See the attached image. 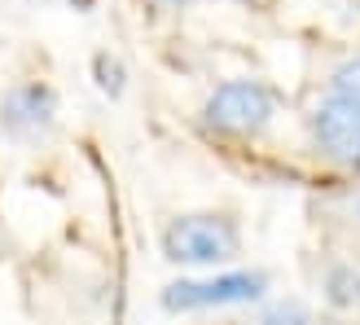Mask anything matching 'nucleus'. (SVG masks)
I'll return each instance as SVG.
<instances>
[{"label":"nucleus","instance_id":"11","mask_svg":"<svg viewBox=\"0 0 360 325\" xmlns=\"http://www.w3.org/2000/svg\"><path fill=\"white\" fill-rule=\"evenodd\" d=\"M321 325H343V321H321Z\"/></svg>","mask_w":360,"mask_h":325},{"label":"nucleus","instance_id":"13","mask_svg":"<svg viewBox=\"0 0 360 325\" xmlns=\"http://www.w3.org/2000/svg\"><path fill=\"white\" fill-rule=\"evenodd\" d=\"M356 215H360V203H356Z\"/></svg>","mask_w":360,"mask_h":325},{"label":"nucleus","instance_id":"2","mask_svg":"<svg viewBox=\"0 0 360 325\" xmlns=\"http://www.w3.org/2000/svg\"><path fill=\"white\" fill-rule=\"evenodd\" d=\"M281 110V93L264 79H224L202 101V128L215 136H259Z\"/></svg>","mask_w":360,"mask_h":325},{"label":"nucleus","instance_id":"7","mask_svg":"<svg viewBox=\"0 0 360 325\" xmlns=\"http://www.w3.org/2000/svg\"><path fill=\"white\" fill-rule=\"evenodd\" d=\"M255 325H316L312 321V308L295 295L285 299H264L259 312H255Z\"/></svg>","mask_w":360,"mask_h":325},{"label":"nucleus","instance_id":"3","mask_svg":"<svg viewBox=\"0 0 360 325\" xmlns=\"http://www.w3.org/2000/svg\"><path fill=\"white\" fill-rule=\"evenodd\" d=\"M273 291V277L264 268H224L211 277H180L172 286H163V303L167 312H207V308H250L264 303Z\"/></svg>","mask_w":360,"mask_h":325},{"label":"nucleus","instance_id":"1","mask_svg":"<svg viewBox=\"0 0 360 325\" xmlns=\"http://www.w3.org/2000/svg\"><path fill=\"white\" fill-rule=\"evenodd\" d=\"M242 255V224L233 211H185L163 224V260L180 268H224Z\"/></svg>","mask_w":360,"mask_h":325},{"label":"nucleus","instance_id":"12","mask_svg":"<svg viewBox=\"0 0 360 325\" xmlns=\"http://www.w3.org/2000/svg\"><path fill=\"white\" fill-rule=\"evenodd\" d=\"M356 308H360V295H356Z\"/></svg>","mask_w":360,"mask_h":325},{"label":"nucleus","instance_id":"9","mask_svg":"<svg viewBox=\"0 0 360 325\" xmlns=\"http://www.w3.org/2000/svg\"><path fill=\"white\" fill-rule=\"evenodd\" d=\"M330 93L360 101V53H356V58H347V62H338L330 70Z\"/></svg>","mask_w":360,"mask_h":325},{"label":"nucleus","instance_id":"5","mask_svg":"<svg viewBox=\"0 0 360 325\" xmlns=\"http://www.w3.org/2000/svg\"><path fill=\"white\" fill-rule=\"evenodd\" d=\"M0 128L13 141H44L58 128V93L44 79H22L0 97Z\"/></svg>","mask_w":360,"mask_h":325},{"label":"nucleus","instance_id":"8","mask_svg":"<svg viewBox=\"0 0 360 325\" xmlns=\"http://www.w3.org/2000/svg\"><path fill=\"white\" fill-rule=\"evenodd\" d=\"M93 79H97V88L105 97H123V88H128V70H123V62L119 58H110V53H97L93 58Z\"/></svg>","mask_w":360,"mask_h":325},{"label":"nucleus","instance_id":"4","mask_svg":"<svg viewBox=\"0 0 360 325\" xmlns=\"http://www.w3.org/2000/svg\"><path fill=\"white\" fill-rule=\"evenodd\" d=\"M308 132L321 158L338 162L343 172H360V101L352 97H321L308 115Z\"/></svg>","mask_w":360,"mask_h":325},{"label":"nucleus","instance_id":"10","mask_svg":"<svg viewBox=\"0 0 360 325\" xmlns=\"http://www.w3.org/2000/svg\"><path fill=\"white\" fill-rule=\"evenodd\" d=\"M158 9H185V5H193V0H154Z\"/></svg>","mask_w":360,"mask_h":325},{"label":"nucleus","instance_id":"6","mask_svg":"<svg viewBox=\"0 0 360 325\" xmlns=\"http://www.w3.org/2000/svg\"><path fill=\"white\" fill-rule=\"evenodd\" d=\"M321 291H326L330 308H356V295H360V273L352 264H330L326 277H321Z\"/></svg>","mask_w":360,"mask_h":325}]
</instances>
